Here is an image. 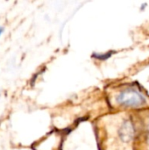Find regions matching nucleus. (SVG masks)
<instances>
[{"mask_svg":"<svg viewBox=\"0 0 149 150\" xmlns=\"http://www.w3.org/2000/svg\"><path fill=\"white\" fill-rule=\"evenodd\" d=\"M119 135L123 141H125V142L130 141L133 136V127L132 124H130L127 121L125 122L120 128Z\"/></svg>","mask_w":149,"mask_h":150,"instance_id":"f03ea898","label":"nucleus"},{"mask_svg":"<svg viewBox=\"0 0 149 150\" xmlns=\"http://www.w3.org/2000/svg\"><path fill=\"white\" fill-rule=\"evenodd\" d=\"M4 28L3 26H0V36H1V34L4 33Z\"/></svg>","mask_w":149,"mask_h":150,"instance_id":"7ed1b4c3","label":"nucleus"},{"mask_svg":"<svg viewBox=\"0 0 149 150\" xmlns=\"http://www.w3.org/2000/svg\"><path fill=\"white\" fill-rule=\"evenodd\" d=\"M116 101L119 105L128 107H140L147 102L143 94L135 88H128L122 91L116 97Z\"/></svg>","mask_w":149,"mask_h":150,"instance_id":"f257e3e1","label":"nucleus"}]
</instances>
